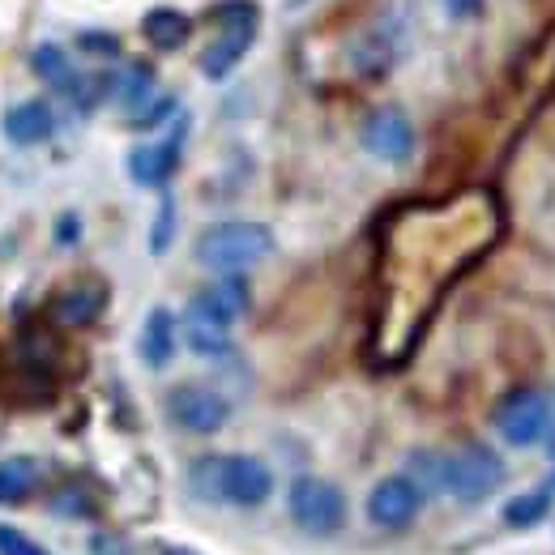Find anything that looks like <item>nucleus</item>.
<instances>
[{"mask_svg": "<svg viewBox=\"0 0 555 555\" xmlns=\"http://www.w3.org/2000/svg\"><path fill=\"white\" fill-rule=\"evenodd\" d=\"M193 491L214 504H235V508H261L274 495V470L261 457L248 453H222L202 457L189 475Z\"/></svg>", "mask_w": 555, "mask_h": 555, "instance_id": "obj_1", "label": "nucleus"}, {"mask_svg": "<svg viewBox=\"0 0 555 555\" xmlns=\"http://www.w3.org/2000/svg\"><path fill=\"white\" fill-rule=\"evenodd\" d=\"M193 253L214 274H244L274 253V231L266 222H214L197 235Z\"/></svg>", "mask_w": 555, "mask_h": 555, "instance_id": "obj_2", "label": "nucleus"}, {"mask_svg": "<svg viewBox=\"0 0 555 555\" xmlns=\"http://www.w3.org/2000/svg\"><path fill=\"white\" fill-rule=\"evenodd\" d=\"M214 22H218V35L202 52V73L209 81H222L248 56V48L257 39V26H261V13H257L253 0H227V4L214 9Z\"/></svg>", "mask_w": 555, "mask_h": 555, "instance_id": "obj_3", "label": "nucleus"}, {"mask_svg": "<svg viewBox=\"0 0 555 555\" xmlns=\"http://www.w3.org/2000/svg\"><path fill=\"white\" fill-rule=\"evenodd\" d=\"M286 508H291V521L304 534H312V539L338 534L343 521H347V495H343V487H334L330 479H317V475H304V479L291 483Z\"/></svg>", "mask_w": 555, "mask_h": 555, "instance_id": "obj_4", "label": "nucleus"}, {"mask_svg": "<svg viewBox=\"0 0 555 555\" xmlns=\"http://www.w3.org/2000/svg\"><path fill=\"white\" fill-rule=\"evenodd\" d=\"M504 483V462L487 444H462L444 453V495L462 504H479Z\"/></svg>", "mask_w": 555, "mask_h": 555, "instance_id": "obj_5", "label": "nucleus"}, {"mask_svg": "<svg viewBox=\"0 0 555 555\" xmlns=\"http://www.w3.org/2000/svg\"><path fill=\"white\" fill-rule=\"evenodd\" d=\"M495 431L513 449H534L552 431V402L543 389H513L495 406Z\"/></svg>", "mask_w": 555, "mask_h": 555, "instance_id": "obj_6", "label": "nucleus"}, {"mask_svg": "<svg viewBox=\"0 0 555 555\" xmlns=\"http://www.w3.org/2000/svg\"><path fill=\"white\" fill-rule=\"evenodd\" d=\"M167 415H171L176 427H184V431H193V436H214L218 427H227L231 402H227L222 393L206 389V385H180V389H171V398H167Z\"/></svg>", "mask_w": 555, "mask_h": 555, "instance_id": "obj_7", "label": "nucleus"}, {"mask_svg": "<svg viewBox=\"0 0 555 555\" xmlns=\"http://www.w3.org/2000/svg\"><path fill=\"white\" fill-rule=\"evenodd\" d=\"M423 508V491L411 475H389L367 495V521L380 530H406Z\"/></svg>", "mask_w": 555, "mask_h": 555, "instance_id": "obj_8", "label": "nucleus"}, {"mask_svg": "<svg viewBox=\"0 0 555 555\" xmlns=\"http://www.w3.org/2000/svg\"><path fill=\"white\" fill-rule=\"evenodd\" d=\"M180 150H184V120L167 133L163 141H150V145H138L129 154V176L138 180L141 189H163L176 167H180Z\"/></svg>", "mask_w": 555, "mask_h": 555, "instance_id": "obj_9", "label": "nucleus"}, {"mask_svg": "<svg viewBox=\"0 0 555 555\" xmlns=\"http://www.w3.org/2000/svg\"><path fill=\"white\" fill-rule=\"evenodd\" d=\"M363 145L385 158V163H406L415 154V129L398 107H380L367 125H363Z\"/></svg>", "mask_w": 555, "mask_h": 555, "instance_id": "obj_10", "label": "nucleus"}, {"mask_svg": "<svg viewBox=\"0 0 555 555\" xmlns=\"http://www.w3.org/2000/svg\"><path fill=\"white\" fill-rule=\"evenodd\" d=\"M189 312H197V317H209V321H218V325H235L244 312H248V286H244V278L240 274H222L214 286H206L193 304H189Z\"/></svg>", "mask_w": 555, "mask_h": 555, "instance_id": "obj_11", "label": "nucleus"}, {"mask_svg": "<svg viewBox=\"0 0 555 555\" xmlns=\"http://www.w3.org/2000/svg\"><path fill=\"white\" fill-rule=\"evenodd\" d=\"M52 133H56V116H52V107L43 99H26V103L4 112V138L13 145H39Z\"/></svg>", "mask_w": 555, "mask_h": 555, "instance_id": "obj_12", "label": "nucleus"}, {"mask_svg": "<svg viewBox=\"0 0 555 555\" xmlns=\"http://www.w3.org/2000/svg\"><path fill=\"white\" fill-rule=\"evenodd\" d=\"M176 343H180L176 317H171L167 308H154V312L145 317V325H141V359H145L150 367H167L171 354H176Z\"/></svg>", "mask_w": 555, "mask_h": 555, "instance_id": "obj_13", "label": "nucleus"}, {"mask_svg": "<svg viewBox=\"0 0 555 555\" xmlns=\"http://www.w3.org/2000/svg\"><path fill=\"white\" fill-rule=\"evenodd\" d=\"M141 35H145L154 48H163V52H176V48H184V39L193 35V22H189L180 9H167V4H158V9H150V13L141 17Z\"/></svg>", "mask_w": 555, "mask_h": 555, "instance_id": "obj_14", "label": "nucleus"}, {"mask_svg": "<svg viewBox=\"0 0 555 555\" xmlns=\"http://www.w3.org/2000/svg\"><path fill=\"white\" fill-rule=\"evenodd\" d=\"M184 343L193 354H227L231 350V330L227 325H218V321H209V317H197V312H189L184 317Z\"/></svg>", "mask_w": 555, "mask_h": 555, "instance_id": "obj_15", "label": "nucleus"}, {"mask_svg": "<svg viewBox=\"0 0 555 555\" xmlns=\"http://www.w3.org/2000/svg\"><path fill=\"white\" fill-rule=\"evenodd\" d=\"M103 312V291L99 286H73L56 299V321L61 325H90Z\"/></svg>", "mask_w": 555, "mask_h": 555, "instance_id": "obj_16", "label": "nucleus"}, {"mask_svg": "<svg viewBox=\"0 0 555 555\" xmlns=\"http://www.w3.org/2000/svg\"><path fill=\"white\" fill-rule=\"evenodd\" d=\"M35 487H39V466L30 457L0 462V504H22Z\"/></svg>", "mask_w": 555, "mask_h": 555, "instance_id": "obj_17", "label": "nucleus"}, {"mask_svg": "<svg viewBox=\"0 0 555 555\" xmlns=\"http://www.w3.org/2000/svg\"><path fill=\"white\" fill-rule=\"evenodd\" d=\"M547 513H552V495H547V491H521V495H513V500L504 504V521L517 526V530L539 526Z\"/></svg>", "mask_w": 555, "mask_h": 555, "instance_id": "obj_18", "label": "nucleus"}, {"mask_svg": "<svg viewBox=\"0 0 555 555\" xmlns=\"http://www.w3.org/2000/svg\"><path fill=\"white\" fill-rule=\"evenodd\" d=\"M150 90H154V73L145 69V65H129V73H125L120 86H116V99H120L129 112H141V107L150 103Z\"/></svg>", "mask_w": 555, "mask_h": 555, "instance_id": "obj_19", "label": "nucleus"}, {"mask_svg": "<svg viewBox=\"0 0 555 555\" xmlns=\"http://www.w3.org/2000/svg\"><path fill=\"white\" fill-rule=\"evenodd\" d=\"M411 479L418 483V491H444V453H431V449H418L411 453Z\"/></svg>", "mask_w": 555, "mask_h": 555, "instance_id": "obj_20", "label": "nucleus"}, {"mask_svg": "<svg viewBox=\"0 0 555 555\" xmlns=\"http://www.w3.org/2000/svg\"><path fill=\"white\" fill-rule=\"evenodd\" d=\"M0 555H52L48 547H39L35 539H26L13 526H0Z\"/></svg>", "mask_w": 555, "mask_h": 555, "instance_id": "obj_21", "label": "nucleus"}, {"mask_svg": "<svg viewBox=\"0 0 555 555\" xmlns=\"http://www.w3.org/2000/svg\"><path fill=\"white\" fill-rule=\"evenodd\" d=\"M171 227H176V206H171V197H163L158 222H154V235H150V253H167V244H171Z\"/></svg>", "mask_w": 555, "mask_h": 555, "instance_id": "obj_22", "label": "nucleus"}, {"mask_svg": "<svg viewBox=\"0 0 555 555\" xmlns=\"http://www.w3.org/2000/svg\"><path fill=\"white\" fill-rule=\"evenodd\" d=\"M444 4H449L453 17H475V13L483 9V0H444Z\"/></svg>", "mask_w": 555, "mask_h": 555, "instance_id": "obj_23", "label": "nucleus"}, {"mask_svg": "<svg viewBox=\"0 0 555 555\" xmlns=\"http://www.w3.org/2000/svg\"><path fill=\"white\" fill-rule=\"evenodd\" d=\"M163 555H193V552H180V547H167Z\"/></svg>", "mask_w": 555, "mask_h": 555, "instance_id": "obj_24", "label": "nucleus"}]
</instances>
